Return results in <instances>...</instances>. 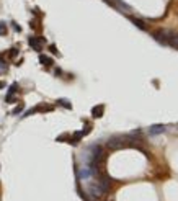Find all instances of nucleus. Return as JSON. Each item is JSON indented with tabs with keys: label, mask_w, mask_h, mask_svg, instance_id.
<instances>
[{
	"label": "nucleus",
	"mask_w": 178,
	"mask_h": 201,
	"mask_svg": "<svg viewBox=\"0 0 178 201\" xmlns=\"http://www.w3.org/2000/svg\"><path fill=\"white\" fill-rule=\"evenodd\" d=\"M129 18H131V21H132V23L136 25L137 28H141V30H146V28H147V25H146L142 20H139V18H136V17H129Z\"/></svg>",
	"instance_id": "4"
},
{
	"label": "nucleus",
	"mask_w": 178,
	"mask_h": 201,
	"mask_svg": "<svg viewBox=\"0 0 178 201\" xmlns=\"http://www.w3.org/2000/svg\"><path fill=\"white\" fill-rule=\"evenodd\" d=\"M91 114H93V118H100L103 114V105H100V106H95L93 110H91Z\"/></svg>",
	"instance_id": "6"
},
{
	"label": "nucleus",
	"mask_w": 178,
	"mask_h": 201,
	"mask_svg": "<svg viewBox=\"0 0 178 201\" xmlns=\"http://www.w3.org/2000/svg\"><path fill=\"white\" fill-rule=\"evenodd\" d=\"M57 103H61L62 106H66V108H69V110L72 108V105H70V102H69V100H59Z\"/></svg>",
	"instance_id": "8"
},
{
	"label": "nucleus",
	"mask_w": 178,
	"mask_h": 201,
	"mask_svg": "<svg viewBox=\"0 0 178 201\" xmlns=\"http://www.w3.org/2000/svg\"><path fill=\"white\" fill-rule=\"evenodd\" d=\"M3 87V82H0V88H2Z\"/></svg>",
	"instance_id": "11"
},
{
	"label": "nucleus",
	"mask_w": 178,
	"mask_h": 201,
	"mask_svg": "<svg viewBox=\"0 0 178 201\" xmlns=\"http://www.w3.org/2000/svg\"><path fill=\"white\" fill-rule=\"evenodd\" d=\"M42 44H44V38H30V46L34 49V51L41 53Z\"/></svg>",
	"instance_id": "2"
},
{
	"label": "nucleus",
	"mask_w": 178,
	"mask_h": 201,
	"mask_svg": "<svg viewBox=\"0 0 178 201\" xmlns=\"http://www.w3.org/2000/svg\"><path fill=\"white\" fill-rule=\"evenodd\" d=\"M167 46H172L175 49H178V33L167 30Z\"/></svg>",
	"instance_id": "1"
},
{
	"label": "nucleus",
	"mask_w": 178,
	"mask_h": 201,
	"mask_svg": "<svg viewBox=\"0 0 178 201\" xmlns=\"http://www.w3.org/2000/svg\"><path fill=\"white\" fill-rule=\"evenodd\" d=\"M165 129H167V128L163 126V124H154V126L149 128V134H151V136H157V134L163 133Z\"/></svg>",
	"instance_id": "3"
},
{
	"label": "nucleus",
	"mask_w": 178,
	"mask_h": 201,
	"mask_svg": "<svg viewBox=\"0 0 178 201\" xmlns=\"http://www.w3.org/2000/svg\"><path fill=\"white\" fill-rule=\"evenodd\" d=\"M49 49H51V51H52L54 54H59V53H57V49H56V46H51V48H49Z\"/></svg>",
	"instance_id": "10"
},
{
	"label": "nucleus",
	"mask_w": 178,
	"mask_h": 201,
	"mask_svg": "<svg viewBox=\"0 0 178 201\" xmlns=\"http://www.w3.org/2000/svg\"><path fill=\"white\" fill-rule=\"evenodd\" d=\"M21 110H23V105H20V106H17V108L13 110V114H17V113H20Z\"/></svg>",
	"instance_id": "9"
},
{
	"label": "nucleus",
	"mask_w": 178,
	"mask_h": 201,
	"mask_svg": "<svg viewBox=\"0 0 178 201\" xmlns=\"http://www.w3.org/2000/svg\"><path fill=\"white\" fill-rule=\"evenodd\" d=\"M7 34V25L3 21H0V36H5Z\"/></svg>",
	"instance_id": "7"
},
{
	"label": "nucleus",
	"mask_w": 178,
	"mask_h": 201,
	"mask_svg": "<svg viewBox=\"0 0 178 201\" xmlns=\"http://www.w3.org/2000/svg\"><path fill=\"white\" fill-rule=\"evenodd\" d=\"M39 62L44 64V66H52V64H54V61L51 59V57H47V56H44V54L39 56Z\"/></svg>",
	"instance_id": "5"
}]
</instances>
